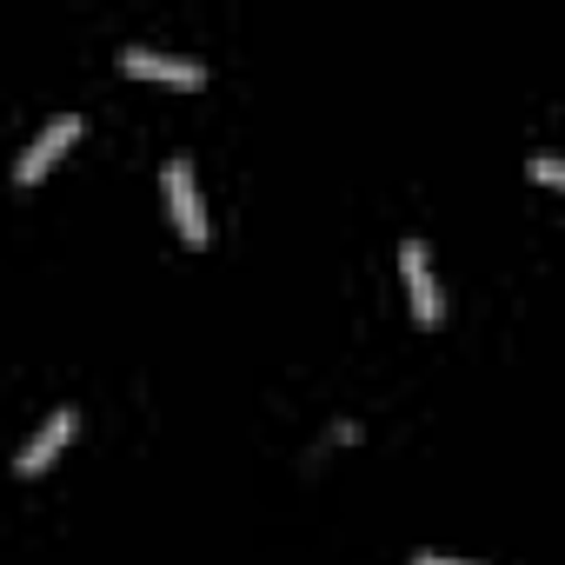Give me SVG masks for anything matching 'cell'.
Masks as SVG:
<instances>
[{
  "label": "cell",
  "mask_w": 565,
  "mask_h": 565,
  "mask_svg": "<svg viewBox=\"0 0 565 565\" xmlns=\"http://www.w3.org/2000/svg\"><path fill=\"white\" fill-rule=\"evenodd\" d=\"M399 266H406V294H413V320L433 333V327H446V294H439V273H433V253H426V239H406L399 246Z\"/></svg>",
  "instance_id": "6da1fadb"
},
{
  "label": "cell",
  "mask_w": 565,
  "mask_h": 565,
  "mask_svg": "<svg viewBox=\"0 0 565 565\" xmlns=\"http://www.w3.org/2000/svg\"><path fill=\"white\" fill-rule=\"evenodd\" d=\"M74 426H81V413H74V406H54V413H47V419L34 426V439H28V446L14 452V472H21V479H41V472H47V466H54V459L67 452Z\"/></svg>",
  "instance_id": "7a4b0ae2"
},
{
  "label": "cell",
  "mask_w": 565,
  "mask_h": 565,
  "mask_svg": "<svg viewBox=\"0 0 565 565\" xmlns=\"http://www.w3.org/2000/svg\"><path fill=\"white\" fill-rule=\"evenodd\" d=\"M74 140H81V114H54V120H47V127L34 134V147H28V153L14 160V180H21V186L47 180V173H54V160H61V153L74 147Z\"/></svg>",
  "instance_id": "3957f363"
},
{
  "label": "cell",
  "mask_w": 565,
  "mask_h": 565,
  "mask_svg": "<svg viewBox=\"0 0 565 565\" xmlns=\"http://www.w3.org/2000/svg\"><path fill=\"white\" fill-rule=\"evenodd\" d=\"M167 206H173V226H180V239L186 246H206V200H200V180H193V167L186 160H167Z\"/></svg>",
  "instance_id": "277c9868"
},
{
  "label": "cell",
  "mask_w": 565,
  "mask_h": 565,
  "mask_svg": "<svg viewBox=\"0 0 565 565\" xmlns=\"http://www.w3.org/2000/svg\"><path fill=\"white\" fill-rule=\"evenodd\" d=\"M120 67L134 74V81H167V87H200L206 81V67L200 61H180V54H160V47H120Z\"/></svg>",
  "instance_id": "5b68a950"
},
{
  "label": "cell",
  "mask_w": 565,
  "mask_h": 565,
  "mask_svg": "<svg viewBox=\"0 0 565 565\" xmlns=\"http://www.w3.org/2000/svg\"><path fill=\"white\" fill-rule=\"evenodd\" d=\"M525 173H532L539 186H565V160H558V153H532V160H525Z\"/></svg>",
  "instance_id": "8992f818"
},
{
  "label": "cell",
  "mask_w": 565,
  "mask_h": 565,
  "mask_svg": "<svg viewBox=\"0 0 565 565\" xmlns=\"http://www.w3.org/2000/svg\"><path fill=\"white\" fill-rule=\"evenodd\" d=\"M413 565H472V558H452V552H413Z\"/></svg>",
  "instance_id": "52a82bcc"
}]
</instances>
